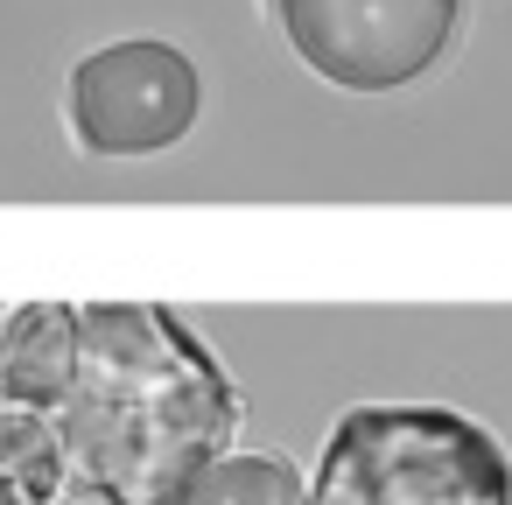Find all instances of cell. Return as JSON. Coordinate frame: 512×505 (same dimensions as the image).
Wrapping results in <instances>:
<instances>
[{
  "label": "cell",
  "mask_w": 512,
  "mask_h": 505,
  "mask_svg": "<svg viewBox=\"0 0 512 505\" xmlns=\"http://www.w3.org/2000/svg\"><path fill=\"white\" fill-rule=\"evenodd\" d=\"M50 421L64 491L92 505H183L239 442L246 393L190 316L162 302H78V372Z\"/></svg>",
  "instance_id": "1"
},
{
  "label": "cell",
  "mask_w": 512,
  "mask_h": 505,
  "mask_svg": "<svg viewBox=\"0 0 512 505\" xmlns=\"http://www.w3.org/2000/svg\"><path fill=\"white\" fill-rule=\"evenodd\" d=\"M309 505H512V456L463 407L365 400L330 421Z\"/></svg>",
  "instance_id": "2"
},
{
  "label": "cell",
  "mask_w": 512,
  "mask_h": 505,
  "mask_svg": "<svg viewBox=\"0 0 512 505\" xmlns=\"http://www.w3.org/2000/svg\"><path fill=\"white\" fill-rule=\"evenodd\" d=\"M260 8L302 71L351 99H386L435 78L470 29V0H260Z\"/></svg>",
  "instance_id": "3"
},
{
  "label": "cell",
  "mask_w": 512,
  "mask_h": 505,
  "mask_svg": "<svg viewBox=\"0 0 512 505\" xmlns=\"http://www.w3.org/2000/svg\"><path fill=\"white\" fill-rule=\"evenodd\" d=\"M204 71L183 43L113 36L92 43L64 78V127L92 162H148L197 134Z\"/></svg>",
  "instance_id": "4"
},
{
  "label": "cell",
  "mask_w": 512,
  "mask_h": 505,
  "mask_svg": "<svg viewBox=\"0 0 512 505\" xmlns=\"http://www.w3.org/2000/svg\"><path fill=\"white\" fill-rule=\"evenodd\" d=\"M78 372V302H22L0 316V407L57 414Z\"/></svg>",
  "instance_id": "5"
},
{
  "label": "cell",
  "mask_w": 512,
  "mask_h": 505,
  "mask_svg": "<svg viewBox=\"0 0 512 505\" xmlns=\"http://www.w3.org/2000/svg\"><path fill=\"white\" fill-rule=\"evenodd\" d=\"M64 498V442L50 414L0 407V505H57Z\"/></svg>",
  "instance_id": "6"
},
{
  "label": "cell",
  "mask_w": 512,
  "mask_h": 505,
  "mask_svg": "<svg viewBox=\"0 0 512 505\" xmlns=\"http://www.w3.org/2000/svg\"><path fill=\"white\" fill-rule=\"evenodd\" d=\"M183 505H309V477L274 449H225L183 491Z\"/></svg>",
  "instance_id": "7"
}]
</instances>
